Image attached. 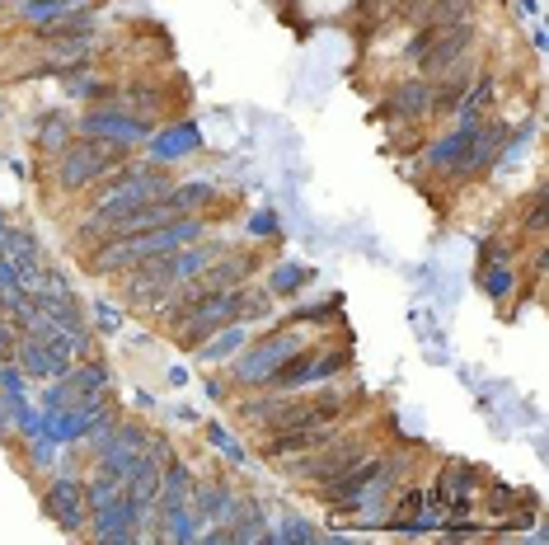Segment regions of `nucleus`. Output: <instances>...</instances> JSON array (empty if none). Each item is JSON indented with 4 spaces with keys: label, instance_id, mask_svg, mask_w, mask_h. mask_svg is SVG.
Instances as JSON below:
<instances>
[{
    "label": "nucleus",
    "instance_id": "1",
    "mask_svg": "<svg viewBox=\"0 0 549 545\" xmlns=\"http://www.w3.org/2000/svg\"><path fill=\"white\" fill-rule=\"evenodd\" d=\"M202 240V221L183 217V221H165V226H151V231L137 235H108V245L90 254V273H127L137 268L141 259H160V254H174L183 245Z\"/></svg>",
    "mask_w": 549,
    "mask_h": 545
},
{
    "label": "nucleus",
    "instance_id": "2",
    "mask_svg": "<svg viewBox=\"0 0 549 545\" xmlns=\"http://www.w3.org/2000/svg\"><path fill=\"white\" fill-rule=\"evenodd\" d=\"M169 184L160 170H141V174H122V179H113V184L99 193V203H94L90 212V226H85V240H94V235L104 231V221L122 217V212H132V207H146L155 203V198H165Z\"/></svg>",
    "mask_w": 549,
    "mask_h": 545
},
{
    "label": "nucleus",
    "instance_id": "23",
    "mask_svg": "<svg viewBox=\"0 0 549 545\" xmlns=\"http://www.w3.org/2000/svg\"><path fill=\"white\" fill-rule=\"evenodd\" d=\"M0 10H5V0H0Z\"/></svg>",
    "mask_w": 549,
    "mask_h": 545
},
{
    "label": "nucleus",
    "instance_id": "18",
    "mask_svg": "<svg viewBox=\"0 0 549 545\" xmlns=\"http://www.w3.org/2000/svg\"><path fill=\"white\" fill-rule=\"evenodd\" d=\"M80 0H24V19H38V24H47V29H52V24H57V19H66L71 15V10H76Z\"/></svg>",
    "mask_w": 549,
    "mask_h": 545
},
{
    "label": "nucleus",
    "instance_id": "6",
    "mask_svg": "<svg viewBox=\"0 0 549 545\" xmlns=\"http://www.w3.org/2000/svg\"><path fill=\"white\" fill-rule=\"evenodd\" d=\"M122 165V146H113V141H76V146H66V156H61L57 165V184L61 188H85L94 184V179H104V174H113Z\"/></svg>",
    "mask_w": 549,
    "mask_h": 545
},
{
    "label": "nucleus",
    "instance_id": "3",
    "mask_svg": "<svg viewBox=\"0 0 549 545\" xmlns=\"http://www.w3.org/2000/svg\"><path fill=\"white\" fill-rule=\"evenodd\" d=\"M240 315V287H221V292L193 296L179 306V320H174V334L179 343H202L207 334H216L221 325H230Z\"/></svg>",
    "mask_w": 549,
    "mask_h": 545
},
{
    "label": "nucleus",
    "instance_id": "7",
    "mask_svg": "<svg viewBox=\"0 0 549 545\" xmlns=\"http://www.w3.org/2000/svg\"><path fill=\"white\" fill-rule=\"evenodd\" d=\"M362 447L352 442V437H334V442H324V452L320 456H310V461H287L291 475H301V480H315V484H329L338 480L348 466H357L362 461Z\"/></svg>",
    "mask_w": 549,
    "mask_h": 545
},
{
    "label": "nucleus",
    "instance_id": "13",
    "mask_svg": "<svg viewBox=\"0 0 549 545\" xmlns=\"http://www.w3.org/2000/svg\"><path fill=\"white\" fill-rule=\"evenodd\" d=\"M118 499H122V480H118V470L113 466H104L90 484H85V503H90V513H99V508H108V503H118Z\"/></svg>",
    "mask_w": 549,
    "mask_h": 545
},
{
    "label": "nucleus",
    "instance_id": "8",
    "mask_svg": "<svg viewBox=\"0 0 549 545\" xmlns=\"http://www.w3.org/2000/svg\"><path fill=\"white\" fill-rule=\"evenodd\" d=\"M122 292H127L132 306H155L165 292H179V282H174V273H169V259L160 254V259H141L137 273H127Z\"/></svg>",
    "mask_w": 549,
    "mask_h": 545
},
{
    "label": "nucleus",
    "instance_id": "21",
    "mask_svg": "<svg viewBox=\"0 0 549 545\" xmlns=\"http://www.w3.org/2000/svg\"><path fill=\"white\" fill-rule=\"evenodd\" d=\"M512 287V273H488V296H507Z\"/></svg>",
    "mask_w": 549,
    "mask_h": 545
},
{
    "label": "nucleus",
    "instance_id": "19",
    "mask_svg": "<svg viewBox=\"0 0 549 545\" xmlns=\"http://www.w3.org/2000/svg\"><path fill=\"white\" fill-rule=\"evenodd\" d=\"M488 99H493V85H488V80H484V85H479V90H470V94H465V113H460V118H465V127H470L474 118H479V113L488 109Z\"/></svg>",
    "mask_w": 549,
    "mask_h": 545
},
{
    "label": "nucleus",
    "instance_id": "10",
    "mask_svg": "<svg viewBox=\"0 0 549 545\" xmlns=\"http://www.w3.org/2000/svg\"><path fill=\"white\" fill-rule=\"evenodd\" d=\"M43 508H47L52 517H57L61 527L76 531L80 522H85V513H90V503H85V484H76V480H57V484H52V494H47Z\"/></svg>",
    "mask_w": 549,
    "mask_h": 545
},
{
    "label": "nucleus",
    "instance_id": "4",
    "mask_svg": "<svg viewBox=\"0 0 549 545\" xmlns=\"http://www.w3.org/2000/svg\"><path fill=\"white\" fill-rule=\"evenodd\" d=\"M470 47H474L470 19L446 24V29H423V38H418V66H423V80L451 76V71L470 57Z\"/></svg>",
    "mask_w": 549,
    "mask_h": 545
},
{
    "label": "nucleus",
    "instance_id": "14",
    "mask_svg": "<svg viewBox=\"0 0 549 545\" xmlns=\"http://www.w3.org/2000/svg\"><path fill=\"white\" fill-rule=\"evenodd\" d=\"M165 198L188 217V212H202V207L216 203V184H183V188H169Z\"/></svg>",
    "mask_w": 549,
    "mask_h": 545
},
{
    "label": "nucleus",
    "instance_id": "16",
    "mask_svg": "<svg viewBox=\"0 0 549 545\" xmlns=\"http://www.w3.org/2000/svg\"><path fill=\"white\" fill-rule=\"evenodd\" d=\"M442 489H446V494H456V513H465V508H470V503H465V494H474V489H479V470L451 466V470H446V480H442Z\"/></svg>",
    "mask_w": 549,
    "mask_h": 545
},
{
    "label": "nucleus",
    "instance_id": "5",
    "mask_svg": "<svg viewBox=\"0 0 549 545\" xmlns=\"http://www.w3.org/2000/svg\"><path fill=\"white\" fill-rule=\"evenodd\" d=\"M301 353V339L296 334H268V339H259L249 353H240V362L230 367V376L240 381V386H268V381H277V372L287 367L291 358Z\"/></svg>",
    "mask_w": 549,
    "mask_h": 545
},
{
    "label": "nucleus",
    "instance_id": "17",
    "mask_svg": "<svg viewBox=\"0 0 549 545\" xmlns=\"http://www.w3.org/2000/svg\"><path fill=\"white\" fill-rule=\"evenodd\" d=\"M155 499H160V508H179V503L188 499V470L169 466L165 480H160V489H155Z\"/></svg>",
    "mask_w": 549,
    "mask_h": 545
},
{
    "label": "nucleus",
    "instance_id": "12",
    "mask_svg": "<svg viewBox=\"0 0 549 545\" xmlns=\"http://www.w3.org/2000/svg\"><path fill=\"white\" fill-rule=\"evenodd\" d=\"M85 132H90V137H108L113 146H132V141H141L151 127L132 123V118H113V113H90V118H85Z\"/></svg>",
    "mask_w": 549,
    "mask_h": 545
},
{
    "label": "nucleus",
    "instance_id": "9",
    "mask_svg": "<svg viewBox=\"0 0 549 545\" xmlns=\"http://www.w3.org/2000/svg\"><path fill=\"white\" fill-rule=\"evenodd\" d=\"M348 367V353H329V348H320V353H296V358L277 372V386L287 390H301L310 386V381H320V376H334Z\"/></svg>",
    "mask_w": 549,
    "mask_h": 545
},
{
    "label": "nucleus",
    "instance_id": "15",
    "mask_svg": "<svg viewBox=\"0 0 549 545\" xmlns=\"http://www.w3.org/2000/svg\"><path fill=\"white\" fill-rule=\"evenodd\" d=\"M474 0H432L423 15V29H446V24H460V19H470Z\"/></svg>",
    "mask_w": 549,
    "mask_h": 545
},
{
    "label": "nucleus",
    "instance_id": "20",
    "mask_svg": "<svg viewBox=\"0 0 549 545\" xmlns=\"http://www.w3.org/2000/svg\"><path fill=\"white\" fill-rule=\"evenodd\" d=\"M66 137H71V123H66V118H52V123L43 127V151H61Z\"/></svg>",
    "mask_w": 549,
    "mask_h": 545
},
{
    "label": "nucleus",
    "instance_id": "22",
    "mask_svg": "<svg viewBox=\"0 0 549 545\" xmlns=\"http://www.w3.org/2000/svg\"><path fill=\"white\" fill-rule=\"evenodd\" d=\"M296 282H301V268H282V273L273 278V287L282 292V287H296Z\"/></svg>",
    "mask_w": 549,
    "mask_h": 545
},
{
    "label": "nucleus",
    "instance_id": "11",
    "mask_svg": "<svg viewBox=\"0 0 549 545\" xmlns=\"http://www.w3.org/2000/svg\"><path fill=\"white\" fill-rule=\"evenodd\" d=\"M437 109V80H409L390 94V113H404V118H423V113Z\"/></svg>",
    "mask_w": 549,
    "mask_h": 545
}]
</instances>
